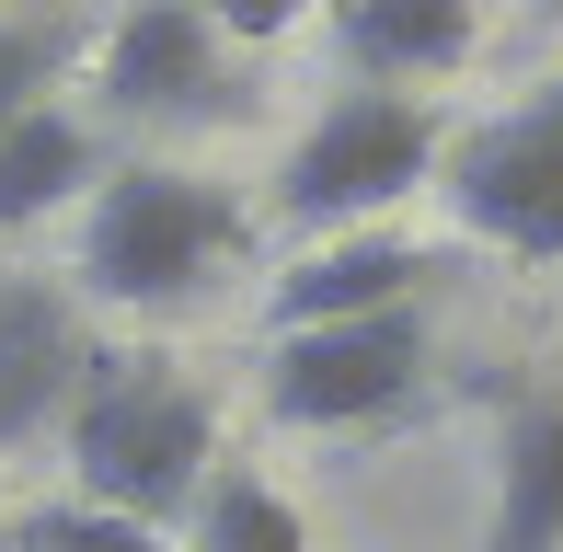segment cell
Listing matches in <instances>:
<instances>
[{
    "instance_id": "1",
    "label": "cell",
    "mask_w": 563,
    "mask_h": 552,
    "mask_svg": "<svg viewBox=\"0 0 563 552\" xmlns=\"http://www.w3.org/2000/svg\"><path fill=\"white\" fill-rule=\"evenodd\" d=\"M69 461H81V507H115L139 530H162L219 472V415L162 357H92L81 391H69Z\"/></svg>"
},
{
    "instance_id": "2",
    "label": "cell",
    "mask_w": 563,
    "mask_h": 552,
    "mask_svg": "<svg viewBox=\"0 0 563 552\" xmlns=\"http://www.w3.org/2000/svg\"><path fill=\"white\" fill-rule=\"evenodd\" d=\"M253 242V219L230 208L219 185H196V173H104L92 185V219H81V288L115 299V311H185L196 288Z\"/></svg>"
},
{
    "instance_id": "3",
    "label": "cell",
    "mask_w": 563,
    "mask_h": 552,
    "mask_svg": "<svg viewBox=\"0 0 563 552\" xmlns=\"http://www.w3.org/2000/svg\"><path fill=\"white\" fill-rule=\"evenodd\" d=\"M438 150L449 128L415 104V92H334V104L299 128V150L276 162V219L288 231H379L415 185H438Z\"/></svg>"
},
{
    "instance_id": "4",
    "label": "cell",
    "mask_w": 563,
    "mask_h": 552,
    "mask_svg": "<svg viewBox=\"0 0 563 552\" xmlns=\"http://www.w3.org/2000/svg\"><path fill=\"white\" fill-rule=\"evenodd\" d=\"M438 196L472 242H495L518 265H563V81L460 128L438 150Z\"/></svg>"
},
{
    "instance_id": "5",
    "label": "cell",
    "mask_w": 563,
    "mask_h": 552,
    "mask_svg": "<svg viewBox=\"0 0 563 552\" xmlns=\"http://www.w3.org/2000/svg\"><path fill=\"white\" fill-rule=\"evenodd\" d=\"M426 380V311H356V322H299L265 345V415L276 426H368Z\"/></svg>"
},
{
    "instance_id": "6",
    "label": "cell",
    "mask_w": 563,
    "mask_h": 552,
    "mask_svg": "<svg viewBox=\"0 0 563 552\" xmlns=\"http://www.w3.org/2000/svg\"><path fill=\"white\" fill-rule=\"evenodd\" d=\"M92 92H104V115H150V128L230 115V46L196 0H126L104 58H92Z\"/></svg>"
},
{
    "instance_id": "7",
    "label": "cell",
    "mask_w": 563,
    "mask_h": 552,
    "mask_svg": "<svg viewBox=\"0 0 563 552\" xmlns=\"http://www.w3.org/2000/svg\"><path fill=\"white\" fill-rule=\"evenodd\" d=\"M426 276H438L426 242H402V231H334V242H311L299 265H276L265 334H299V322H356V311H415Z\"/></svg>"
},
{
    "instance_id": "8",
    "label": "cell",
    "mask_w": 563,
    "mask_h": 552,
    "mask_svg": "<svg viewBox=\"0 0 563 552\" xmlns=\"http://www.w3.org/2000/svg\"><path fill=\"white\" fill-rule=\"evenodd\" d=\"M81 334H69V299L46 288H0V449H23L46 415H69L81 391Z\"/></svg>"
},
{
    "instance_id": "9",
    "label": "cell",
    "mask_w": 563,
    "mask_h": 552,
    "mask_svg": "<svg viewBox=\"0 0 563 552\" xmlns=\"http://www.w3.org/2000/svg\"><path fill=\"white\" fill-rule=\"evenodd\" d=\"M334 35L379 92H402V81H438V69H460L483 46V0H334Z\"/></svg>"
},
{
    "instance_id": "10",
    "label": "cell",
    "mask_w": 563,
    "mask_h": 552,
    "mask_svg": "<svg viewBox=\"0 0 563 552\" xmlns=\"http://www.w3.org/2000/svg\"><path fill=\"white\" fill-rule=\"evenodd\" d=\"M483 552H563V404H518L506 415Z\"/></svg>"
},
{
    "instance_id": "11",
    "label": "cell",
    "mask_w": 563,
    "mask_h": 552,
    "mask_svg": "<svg viewBox=\"0 0 563 552\" xmlns=\"http://www.w3.org/2000/svg\"><path fill=\"white\" fill-rule=\"evenodd\" d=\"M81 185H92V128L69 104H35V115L0 128V242L35 231V219H58Z\"/></svg>"
},
{
    "instance_id": "12",
    "label": "cell",
    "mask_w": 563,
    "mask_h": 552,
    "mask_svg": "<svg viewBox=\"0 0 563 552\" xmlns=\"http://www.w3.org/2000/svg\"><path fill=\"white\" fill-rule=\"evenodd\" d=\"M185 518H196V552H311V518L265 472H208Z\"/></svg>"
},
{
    "instance_id": "13",
    "label": "cell",
    "mask_w": 563,
    "mask_h": 552,
    "mask_svg": "<svg viewBox=\"0 0 563 552\" xmlns=\"http://www.w3.org/2000/svg\"><path fill=\"white\" fill-rule=\"evenodd\" d=\"M58 69H69V23L0 12V128H12V115H35L46 92H58Z\"/></svg>"
},
{
    "instance_id": "14",
    "label": "cell",
    "mask_w": 563,
    "mask_h": 552,
    "mask_svg": "<svg viewBox=\"0 0 563 552\" xmlns=\"http://www.w3.org/2000/svg\"><path fill=\"white\" fill-rule=\"evenodd\" d=\"M12 552H162V530H139L115 507H35L12 530Z\"/></svg>"
},
{
    "instance_id": "15",
    "label": "cell",
    "mask_w": 563,
    "mask_h": 552,
    "mask_svg": "<svg viewBox=\"0 0 563 552\" xmlns=\"http://www.w3.org/2000/svg\"><path fill=\"white\" fill-rule=\"evenodd\" d=\"M196 12L219 23V46H265V35H288L311 0H196Z\"/></svg>"
},
{
    "instance_id": "16",
    "label": "cell",
    "mask_w": 563,
    "mask_h": 552,
    "mask_svg": "<svg viewBox=\"0 0 563 552\" xmlns=\"http://www.w3.org/2000/svg\"><path fill=\"white\" fill-rule=\"evenodd\" d=\"M541 12H552V23H563V0H541Z\"/></svg>"
}]
</instances>
